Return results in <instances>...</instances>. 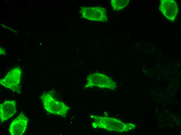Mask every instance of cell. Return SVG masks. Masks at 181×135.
I'll return each instance as SVG.
<instances>
[{"label":"cell","instance_id":"277c9868","mask_svg":"<svg viewBox=\"0 0 181 135\" xmlns=\"http://www.w3.org/2000/svg\"><path fill=\"white\" fill-rule=\"evenodd\" d=\"M21 76L20 69L14 68L9 72L4 78L0 80V84L14 92L21 93Z\"/></svg>","mask_w":181,"mask_h":135},{"label":"cell","instance_id":"6da1fadb","mask_svg":"<svg viewBox=\"0 0 181 135\" xmlns=\"http://www.w3.org/2000/svg\"><path fill=\"white\" fill-rule=\"evenodd\" d=\"M92 118L95 121L92 124L94 127H98L109 131L124 132L133 129L134 126L131 124H125L116 118L108 117L93 115Z\"/></svg>","mask_w":181,"mask_h":135},{"label":"cell","instance_id":"7a4b0ae2","mask_svg":"<svg viewBox=\"0 0 181 135\" xmlns=\"http://www.w3.org/2000/svg\"><path fill=\"white\" fill-rule=\"evenodd\" d=\"M41 98L44 109L49 113L65 117L70 109L63 102L56 100L50 92L43 93Z\"/></svg>","mask_w":181,"mask_h":135},{"label":"cell","instance_id":"8992f818","mask_svg":"<svg viewBox=\"0 0 181 135\" xmlns=\"http://www.w3.org/2000/svg\"><path fill=\"white\" fill-rule=\"evenodd\" d=\"M28 121L24 113L22 112L10 125L9 132L11 135L23 134L26 129Z\"/></svg>","mask_w":181,"mask_h":135},{"label":"cell","instance_id":"52a82bcc","mask_svg":"<svg viewBox=\"0 0 181 135\" xmlns=\"http://www.w3.org/2000/svg\"><path fill=\"white\" fill-rule=\"evenodd\" d=\"M159 9L167 18L172 21L178 12L177 5L173 0H161Z\"/></svg>","mask_w":181,"mask_h":135},{"label":"cell","instance_id":"3957f363","mask_svg":"<svg viewBox=\"0 0 181 135\" xmlns=\"http://www.w3.org/2000/svg\"><path fill=\"white\" fill-rule=\"evenodd\" d=\"M86 86H95L100 88L115 90L117 83L113 79L102 73L95 72L88 75L87 77Z\"/></svg>","mask_w":181,"mask_h":135},{"label":"cell","instance_id":"9c48e42d","mask_svg":"<svg viewBox=\"0 0 181 135\" xmlns=\"http://www.w3.org/2000/svg\"><path fill=\"white\" fill-rule=\"evenodd\" d=\"M129 1V0H111V4L114 9L119 10L126 6Z\"/></svg>","mask_w":181,"mask_h":135},{"label":"cell","instance_id":"ba28073f","mask_svg":"<svg viewBox=\"0 0 181 135\" xmlns=\"http://www.w3.org/2000/svg\"><path fill=\"white\" fill-rule=\"evenodd\" d=\"M16 103L14 100H8L0 105V118L1 123L10 118L16 113Z\"/></svg>","mask_w":181,"mask_h":135},{"label":"cell","instance_id":"5b68a950","mask_svg":"<svg viewBox=\"0 0 181 135\" xmlns=\"http://www.w3.org/2000/svg\"><path fill=\"white\" fill-rule=\"evenodd\" d=\"M106 11L105 8L96 6L83 7L80 12L84 18L92 21L104 22L108 20Z\"/></svg>","mask_w":181,"mask_h":135}]
</instances>
